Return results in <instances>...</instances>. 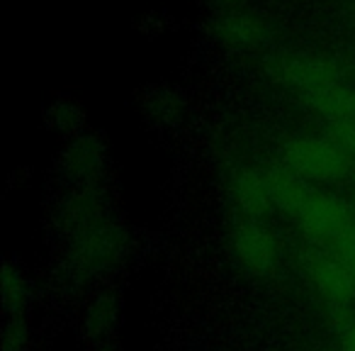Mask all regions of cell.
<instances>
[{
    "label": "cell",
    "mask_w": 355,
    "mask_h": 351,
    "mask_svg": "<svg viewBox=\"0 0 355 351\" xmlns=\"http://www.w3.org/2000/svg\"><path fill=\"white\" fill-rule=\"evenodd\" d=\"M268 183H270L272 208L282 210L287 215L295 213L304 200V195L309 193L304 181L295 176L290 168H268Z\"/></svg>",
    "instance_id": "7"
},
{
    "label": "cell",
    "mask_w": 355,
    "mask_h": 351,
    "mask_svg": "<svg viewBox=\"0 0 355 351\" xmlns=\"http://www.w3.org/2000/svg\"><path fill=\"white\" fill-rule=\"evenodd\" d=\"M340 351H355V320H348L340 329Z\"/></svg>",
    "instance_id": "11"
},
{
    "label": "cell",
    "mask_w": 355,
    "mask_h": 351,
    "mask_svg": "<svg viewBox=\"0 0 355 351\" xmlns=\"http://www.w3.org/2000/svg\"><path fill=\"white\" fill-rule=\"evenodd\" d=\"M219 37L234 47H258L263 40V25L251 15H241V13H229L222 17L217 27Z\"/></svg>",
    "instance_id": "8"
},
{
    "label": "cell",
    "mask_w": 355,
    "mask_h": 351,
    "mask_svg": "<svg viewBox=\"0 0 355 351\" xmlns=\"http://www.w3.org/2000/svg\"><path fill=\"white\" fill-rule=\"evenodd\" d=\"M285 168L302 181H338L350 168V154L334 137L302 134L287 142Z\"/></svg>",
    "instance_id": "2"
},
{
    "label": "cell",
    "mask_w": 355,
    "mask_h": 351,
    "mask_svg": "<svg viewBox=\"0 0 355 351\" xmlns=\"http://www.w3.org/2000/svg\"><path fill=\"white\" fill-rule=\"evenodd\" d=\"M234 200L239 210L248 218L263 215L272 208L270 183H268V168H246L234 179Z\"/></svg>",
    "instance_id": "6"
},
{
    "label": "cell",
    "mask_w": 355,
    "mask_h": 351,
    "mask_svg": "<svg viewBox=\"0 0 355 351\" xmlns=\"http://www.w3.org/2000/svg\"><path fill=\"white\" fill-rule=\"evenodd\" d=\"M353 208H355V195H353Z\"/></svg>",
    "instance_id": "12"
},
{
    "label": "cell",
    "mask_w": 355,
    "mask_h": 351,
    "mask_svg": "<svg viewBox=\"0 0 355 351\" xmlns=\"http://www.w3.org/2000/svg\"><path fill=\"white\" fill-rule=\"evenodd\" d=\"M304 268L314 291L329 305H348L355 300V281L334 254H311Z\"/></svg>",
    "instance_id": "4"
},
{
    "label": "cell",
    "mask_w": 355,
    "mask_h": 351,
    "mask_svg": "<svg viewBox=\"0 0 355 351\" xmlns=\"http://www.w3.org/2000/svg\"><path fill=\"white\" fill-rule=\"evenodd\" d=\"M234 254L251 273H268L277 261V242L261 222L246 220L234 232Z\"/></svg>",
    "instance_id": "5"
},
{
    "label": "cell",
    "mask_w": 355,
    "mask_h": 351,
    "mask_svg": "<svg viewBox=\"0 0 355 351\" xmlns=\"http://www.w3.org/2000/svg\"><path fill=\"white\" fill-rule=\"evenodd\" d=\"M331 249H334V256L343 263L345 271H348L350 278L355 281V227L350 229L343 239H338Z\"/></svg>",
    "instance_id": "9"
},
{
    "label": "cell",
    "mask_w": 355,
    "mask_h": 351,
    "mask_svg": "<svg viewBox=\"0 0 355 351\" xmlns=\"http://www.w3.org/2000/svg\"><path fill=\"white\" fill-rule=\"evenodd\" d=\"M282 76L302 95V100H306L331 124L355 115V93L340 81L329 61L295 56L285 64Z\"/></svg>",
    "instance_id": "1"
},
{
    "label": "cell",
    "mask_w": 355,
    "mask_h": 351,
    "mask_svg": "<svg viewBox=\"0 0 355 351\" xmlns=\"http://www.w3.org/2000/svg\"><path fill=\"white\" fill-rule=\"evenodd\" d=\"M290 218L306 237L329 244V247H334L355 227V215L350 213L348 205L336 195L321 193V190H309Z\"/></svg>",
    "instance_id": "3"
},
{
    "label": "cell",
    "mask_w": 355,
    "mask_h": 351,
    "mask_svg": "<svg viewBox=\"0 0 355 351\" xmlns=\"http://www.w3.org/2000/svg\"><path fill=\"white\" fill-rule=\"evenodd\" d=\"M331 129H334L331 137H334L336 142H338L340 147L350 154V156H355V115L353 117H345V120H340V122L331 124Z\"/></svg>",
    "instance_id": "10"
}]
</instances>
